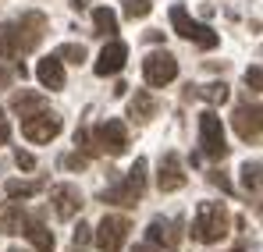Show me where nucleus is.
<instances>
[{
    "instance_id": "nucleus-35",
    "label": "nucleus",
    "mask_w": 263,
    "mask_h": 252,
    "mask_svg": "<svg viewBox=\"0 0 263 252\" xmlns=\"http://www.w3.org/2000/svg\"><path fill=\"white\" fill-rule=\"evenodd\" d=\"M135 252H153V249H149V245H139V249H135Z\"/></svg>"
},
{
    "instance_id": "nucleus-3",
    "label": "nucleus",
    "mask_w": 263,
    "mask_h": 252,
    "mask_svg": "<svg viewBox=\"0 0 263 252\" xmlns=\"http://www.w3.org/2000/svg\"><path fill=\"white\" fill-rule=\"evenodd\" d=\"M171 29H175L181 40H189V43H196L199 50H214L220 43V36L210 29V25H203V22H196V18H189V11L185 7H171Z\"/></svg>"
},
{
    "instance_id": "nucleus-21",
    "label": "nucleus",
    "mask_w": 263,
    "mask_h": 252,
    "mask_svg": "<svg viewBox=\"0 0 263 252\" xmlns=\"http://www.w3.org/2000/svg\"><path fill=\"white\" fill-rule=\"evenodd\" d=\"M4 192L18 203V199H32V196H40L43 192V181H7L4 185Z\"/></svg>"
},
{
    "instance_id": "nucleus-7",
    "label": "nucleus",
    "mask_w": 263,
    "mask_h": 252,
    "mask_svg": "<svg viewBox=\"0 0 263 252\" xmlns=\"http://www.w3.org/2000/svg\"><path fill=\"white\" fill-rule=\"evenodd\" d=\"M199 146L210 160H224L228 157V139H224V125L214 110H203L199 114Z\"/></svg>"
},
{
    "instance_id": "nucleus-36",
    "label": "nucleus",
    "mask_w": 263,
    "mask_h": 252,
    "mask_svg": "<svg viewBox=\"0 0 263 252\" xmlns=\"http://www.w3.org/2000/svg\"><path fill=\"white\" fill-rule=\"evenodd\" d=\"M7 252H25V249H7Z\"/></svg>"
},
{
    "instance_id": "nucleus-31",
    "label": "nucleus",
    "mask_w": 263,
    "mask_h": 252,
    "mask_svg": "<svg viewBox=\"0 0 263 252\" xmlns=\"http://www.w3.org/2000/svg\"><path fill=\"white\" fill-rule=\"evenodd\" d=\"M86 164H89V160L82 157V153H68V157H64V167H68V170H82Z\"/></svg>"
},
{
    "instance_id": "nucleus-10",
    "label": "nucleus",
    "mask_w": 263,
    "mask_h": 252,
    "mask_svg": "<svg viewBox=\"0 0 263 252\" xmlns=\"http://www.w3.org/2000/svg\"><path fill=\"white\" fill-rule=\"evenodd\" d=\"M50 203H53V210L61 220H71L75 213L82 210V192H79V185H53L50 188Z\"/></svg>"
},
{
    "instance_id": "nucleus-12",
    "label": "nucleus",
    "mask_w": 263,
    "mask_h": 252,
    "mask_svg": "<svg viewBox=\"0 0 263 252\" xmlns=\"http://www.w3.org/2000/svg\"><path fill=\"white\" fill-rule=\"evenodd\" d=\"M157 188H160V192H178V188H185V164H181L178 153H164V157H160Z\"/></svg>"
},
{
    "instance_id": "nucleus-24",
    "label": "nucleus",
    "mask_w": 263,
    "mask_h": 252,
    "mask_svg": "<svg viewBox=\"0 0 263 252\" xmlns=\"http://www.w3.org/2000/svg\"><path fill=\"white\" fill-rule=\"evenodd\" d=\"M199 96H203L206 103H224V100H228V85L224 82H210V85L199 89Z\"/></svg>"
},
{
    "instance_id": "nucleus-18",
    "label": "nucleus",
    "mask_w": 263,
    "mask_h": 252,
    "mask_svg": "<svg viewBox=\"0 0 263 252\" xmlns=\"http://www.w3.org/2000/svg\"><path fill=\"white\" fill-rule=\"evenodd\" d=\"M146 242L149 245H175V220H149L146 227Z\"/></svg>"
},
{
    "instance_id": "nucleus-26",
    "label": "nucleus",
    "mask_w": 263,
    "mask_h": 252,
    "mask_svg": "<svg viewBox=\"0 0 263 252\" xmlns=\"http://www.w3.org/2000/svg\"><path fill=\"white\" fill-rule=\"evenodd\" d=\"M75 146H82V157H96L100 149H96V142H92V131H75Z\"/></svg>"
},
{
    "instance_id": "nucleus-23",
    "label": "nucleus",
    "mask_w": 263,
    "mask_h": 252,
    "mask_svg": "<svg viewBox=\"0 0 263 252\" xmlns=\"http://www.w3.org/2000/svg\"><path fill=\"white\" fill-rule=\"evenodd\" d=\"M242 185L253 188V192H260V160H246L242 164Z\"/></svg>"
},
{
    "instance_id": "nucleus-4",
    "label": "nucleus",
    "mask_w": 263,
    "mask_h": 252,
    "mask_svg": "<svg viewBox=\"0 0 263 252\" xmlns=\"http://www.w3.org/2000/svg\"><path fill=\"white\" fill-rule=\"evenodd\" d=\"M132 220L125 213H103V220L96 224V249L100 252H121L128 242Z\"/></svg>"
},
{
    "instance_id": "nucleus-27",
    "label": "nucleus",
    "mask_w": 263,
    "mask_h": 252,
    "mask_svg": "<svg viewBox=\"0 0 263 252\" xmlns=\"http://www.w3.org/2000/svg\"><path fill=\"white\" fill-rule=\"evenodd\" d=\"M128 181H135L139 188H146V157H135V164L128 170Z\"/></svg>"
},
{
    "instance_id": "nucleus-13",
    "label": "nucleus",
    "mask_w": 263,
    "mask_h": 252,
    "mask_svg": "<svg viewBox=\"0 0 263 252\" xmlns=\"http://www.w3.org/2000/svg\"><path fill=\"white\" fill-rule=\"evenodd\" d=\"M36 79H40V85L43 89H50V92H57V89H64V61H57V53H50V57H43L40 64H36Z\"/></svg>"
},
{
    "instance_id": "nucleus-11",
    "label": "nucleus",
    "mask_w": 263,
    "mask_h": 252,
    "mask_svg": "<svg viewBox=\"0 0 263 252\" xmlns=\"http://www.w3.org/2000/svg\"><path fill=\"white\" fill-rule=\"evenodd\" d=\"M125 61H128V46L121 40H110L103 50H100V57H96V75L100 79H107V75H118L121 68H125Z\"/></svg>"
},
{
    "instance_id": "nucleus-25",
    "label": "nucleus",
    "mask_w": 263,
    "mask_h": 252,
    "mask_svg": "<svg viewBox=\"0 0 263 252\" xmlns=\"http://www.w3.org/2000/svg\"><path fill=\"white\" fill-rule=\"evenodd\" d=\"M149 11H153L149 0H125V14H128L132 22H135V18H149Z\"/></svg>"
},
{
    "instance_id": "nucleus-28",
    "label": "nucleus",
    "mask_w": 263,
    "mask_h": 252,
    "mask_svg": "<svg viewBox=\"0 0 263 252\" xmlns=\"http://www.w3.org/2000/svg\"><path fill=\"white\" fill-rule=\"evenodd\" d=\"M86 245H89V227H86V224H79L75 235H71V252H82Z\"/></svg>"
},
{
    "instance_id": "nucleus-17",
    "label": "nucleus",
    "mask_w": 263,
    "mask_h": 252,
    "mask_svg": "<svg viewBox=\"0 0 263 252\" xmlns=\"http://www.w3.org/2000/svg\"><path fill=\"white\" fill-rule=\"evenodd\" d=\"M153 114H157V100H153V92L135 89V96H132V103H128V118H135V121H149Z\"/></svg>"
},
{
    "instance_id": "nucleus-34",
    "label": "nucleus",
    "mask_w": 263,
    "mask_h": 252,
    "mask_svg": "<svg viewBox=\"0 0 263 252\" xmlns=\"http://www.w3.org/2000/svg\"><path fill=\"white\" fill-rule=\"evenodd\" d=\"M71 7H75V11H86V7H89V0H71Z\"/></svg>"
},
{
    "instance_id": "nucleus-20",
    "label": "nucleus",
    "mask_w": 263,
    "mask_h": 252,
    "mask_svg": "<svg viewBox=\"0 0 263 252\" xmlns=\"http://www.w3.org/2000/svg\"><path fill=\"white\" fill-rule=\"evenodd\" d=\"M25 217H29V213L22 210V203L7 206V210H4V217H0V231H4V235H22V224H25Z\"/></svg>"
},
{
    "instance_id": "nucleus-1",
    "label": "nucleus",
    "mask_w": 263,
    "mask_h": 252,
    "mask_svg": "<svg viewBox=\"0 0 263 252\" xmlns=\"http://www.w3.org/2000/svg\"><path fill=\"white\" fill-rule=\"evenodd\" d=\"M46 32V18L40 11H25L14 22H0V57H22L32 53Z\"/></svg>"
},
{
    "instance_id": "nucleus-6",
    "label": "nucleus",
    "mask_w": 263,
    "mask_h": 252,
    "mask_svg": "<svg viewBox=\"0 0 263 252\" xmlns=\"http://www.w3.org/2000/svg\"><path fill=\"white\" fill-rule=\"evenodd\" d=\"M61 118L43 107V110H36V114H25L22 118V135L29 139V142H36V146H43V142H53L57 135H61Z\"/></svg>"
},
{
    "instance_id": "nucleus-19",
    "label": "nucleus",
    "mask_w": 263,
    "mask_h": 252,
    "mask_svg": "<svg viewBox=\"0 0 263 252\" xmlns=\"http://www.w3.org/2000/svg\"><path fill=\"white\" fill-rule=\"evenodd\" d=\"M92 25H96V36L114 40V32H118V14H114L110 7H96V11H92Z\"/></svg>"
},
{
    "instance_id": "nucleus-29",
    "label": "nucleus",
    "mask_w": 263,
    "mask_h": 252,
    "mask_svg": "<svg viewBox=\"0 0 263 252\" xmlns=\"http://www.w3.org/2000/svg\"><path fill=\"white\" fill-rule=\"evenodd\" d=\"M246 85H249V89H256V92L263 89V68H260V64H253V68L246 71Z\"/></svg>"
},
{
    "instance_id": "nucleus-8",
    "label": "nucleus",
    "mask_w": 263,
    "mask_h": 252,
    "mask_svg": "<svg viewBox=\"0 0 263 252\" xmlns=\"http://www.w3.org/2000/svg\"><path fill=\"white\" fill-rule=\"evenodd\" d=\"M92 142H96V149H100V153L121 157V153L128 149V128H125V121H118V118H107L103 125H96Z\"/></svg>"
},
{
    "instance_id": "nucleus-5",
    "label": "nucleus",
    "mask_w": 263,
    "mask_h": 252,
    "mask_svg": "<svg viewBox=\"0 0 263 252\" xmlns=\"http://www.w3.org/2000/svg\"><path fill=\"white\" fill-rule=\"evenodd\" d=\"M142 79H146V85H153V89L171 85L178 79L175 53H171V50H149V53H146V61H142Z\"/></svg>"
},
{
    "instance_id": "nucleus-2",
    "label": "nucleus",
    "mask_w": 263,
    "mask_h": 252,
    "mask_svg": "<svg viewBox=\"0 0 263 252\" xmlns=\"http://www.w3.org/2000/svg\"><path fill=\"white\" fill-rule=\"evenodd\" d=\"M231 227V217L224 210V203H199L196 217H192V238L203 242V245H214L228 235Z\"/></svg>"
},
{
    "instance_id": "nucleus-16",
    "label": "nucleus",
    "mask_w": 263,
    "mask_h": 252,
    "mask_svg": "<svg viewBox=\"0 0 263 252\" xmlns=\"http://www.w3.org/2000/svg\"><path fill=\"white\" fill-rule=\"evenodd\" d=\"M46 100L40 92H29V89H18L14 96H11V110L18 114V118H25V114H36V110H43Z\"/></svg>"
},
{
    "instance_id": "nucleus-22",
    "label": "nucleus",
    "mask_w": 263,
    "mask_h": 252,
    "mask_svg": "<svg viewBox=\"0 0 263 252\" xmlns=\"http://www.w3.org/2000/svg\"><path fill=\"white\" fill-rule=\"evenodd\" d=\"M57 61H68V64H82L86 61V46L82 43H64L57 50Z\"/></svg>"
},
{
    "instance_id": "nucleus-9",
    "label": "nucleus",
    "mask_w": 263,
    "mask_h": 252,
    "mask_svg": "<svg viewBox=\"0 0 263 252\" xmlns=\"http://www.w3.org/2000/svg\"><path fill=\"white\" fill-rule=\"evenodd\" d=\"M235 131H238V139L242 142H260V131H263V118H260V107L253 103H238L235 107Z\"/></svg>"
},
{
    "instance_id": "nucleus-14",
    "label": "nucleus",
    "mask_w": 263,
    "mask_h": 252,
    "mask_svg": "<svg viewBox=\"0 0 263 252\" xmlns=\"http://www.w3.org/2000/svg\"><path fill=\"white\" fill-rule=\"evenodd\" d=\"M22 235L36 245V252H53V231L46 227L40 217H25V224H22Z\"/></svg>"
},
{
    "instance_id": "nucleus-32",
    "label": "nucleus",
    "mask_w": 263,
    "mask_h": 252,
    "mask_svg": "<svg viewBox=\"0 0 263 252\" xmlns=\"http://www.w3.org/2000/svg\"><path fill=\"white\" fill-rule=\"evenodd\" d=\"M7 139H11V118H7V114L0 110V146H4Z\"/></svg>"
},
{
    "instance_id": "nucleus-30",
    "label": "nucleus",
    "mask_w": 263,
    "mask_h": 252,
    "mask_svg": "<svg viewBox=\"0 0 263 252\" xmlns=\"http://www.w3.org/2000/svg\"><path fill=\"white\" fill-rule=\"evenodd\" d=\"M14 164H18L22 170H32V167H36V157L25 153V149H18V153H14Z\"/></svg>"
},
{
    "instance_id": "nucleus-15",
    "label": "nucleus",
    "mask_w": 263,
    "mask_h": 252,
    "mask_svg": "<svg viewBox=\"0 0 263 252\" xmlns=\"http://www.w3.org/2000/svg\"><path fill=\"white\" fill-rule=\"evenodd\" d=\"M100 199L103 203H118V206H135L139 199H142V188L135 185V181H121V185H110V188H103L100 192Z\"/></svg>"
},
{
    "instance_id": "nucleus-33",
    "label": "nucleus",
    "mask_w": 263,
    "mask_h": 252,
    "mask_svg": "<svg viewBox=\"0 0 263 252\" xmlns=\"http://www.w3.org/2000/svg\"><path fill=\"white\" fill-rule=\"evenodd\" d=\"M210 181H214V185H220V188H224V192H231V185H228V178H224V174H217V170H214V174H210Z\"/></svg>"
}]
</instances>
